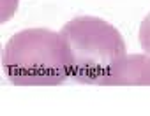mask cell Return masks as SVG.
I'll return each instance as SVG.
<instances>
[{"mask_svg": "<svg viewBox=\"0 0 150 116\" xmlns=\"http://www.w3.org/2000/svg\"><path fill=\"white\" fill-rule=\"evenodd\" d=\"M139 42H141L143 49L150 55V14L143 20V23L139 27Z\"/></svg>", "mask_w": 150, "mask_h": 116, "instance_id": "2", "label": "cell"}, {"mask_svg": "<svg viewBox=\"0 0 150 116\" xmlns=\"http://www.w3.org/2000/svg\"><path fill=\"white\" fill-rule=\"evenodd\" d=\"M60 35L67 48L69 76L76 81L108 85L125 60L120 34L103 20L76 18Z\"/></svg>", "mask_w": 150, "mask_h": 116, "instance_id": "1", "label": "cell"}]
</instances>
